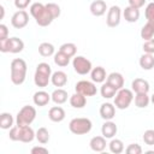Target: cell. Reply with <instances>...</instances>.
<instances>
[{
  "label": "cell",
  "instance_id": "obj_1",
  "mask_svg": "<svg viewBox=\"0 0 154 154\" xmlns=\"http://www.w3.org/2000/svg\"><path fill=\"white\" fill-rule=\"evenodd\" d=\"M30 13L40 26H48L54 19L53 16L47 10L46 5L41 2H34L30 6Z\"/></svg>",
  "mask_w": 154,
  "mask_h": 154
},
{
  "label": "cell",
  "instance_id": "obj_2",
  "mask_svg": "<svg viewBox=\"0 0 154 154\" xmlns=\"http://www.w3.org/2000/svg\"><path fill=\"white\" fill-rule=\"evenodd\" d=\"M8 136H10V140L12 141H20L24 143H29L36 137V134L29 125H24V126L16 125L10 129Z\"/></svg>",
  "mask_w": 154,
  "mask_h": 154
},
{
  "label": "cell",
  "instance_id": "obj_3",
  "mask_svg": "<svg viewBox=\"0 0 154 154\" xmlns=\"http://www.w3.org/2000/svg\"><path fill=\"white\" fill-rule=\"evenodd\" d=\"M26 76V63L20 59L16 58L11 61V81L16 85H20L25 81Z\"/></svg>",
  "mask_w": 154,
  "mask_h": 154
},
{
  "label": "cell",
  "instance_id": "obj_4",
  "mask_svg": "<svg viewBox=\"0 0 154 154\" xmlns=\"http://www.w3.org/2000/svg\"><path fill=\"white\" fill-rule=\"evenodd\" d=\"M51 77H52V69H51L49 64L40 63L36 66V71H35V76H34L35 84L40 88H45L48 85Z\"/></svg>",
  "mask_w": 154,
  "mask_h": 154
},
{
  "label": "cell",
  "instance_id": "obj_5",
  "mask_svg": "<svg viewBox=\"0 0 154 154\" xmlns=\"http://www.w3.org/2000/svg\"><path fill=\"white\" fill-rule=\"evenodd\" d=\"M91 120L89 118H73L69 123V129L75 135H85L91 130Z\"/></svg>",
  "mask_w": 154,
  "mask_h": 154
},
{
  "label": "cell",
  "instance_id": "obj_6",
  "mask_svg": "<svg viewBox=\"0 0 154 154\" xmlns=\"http://www.w3.org/2000/svg\"><path fill=\"white\" fill-rule=\"evenodd\" d=\"M36 118V109L35 107L26 105L20 108V111L17 113L16 118V124L18 126H24V125H30Z\"/></svg>",
  "mask_w": 154,
  "mask_h": 154
},
{
  "label": "cell",
  "instance_id": "obj_7",
  "mask_svg": "<svg viewBox=\"0 0 154 154\" xmlns=\"http://www.w3.org/2000/svg\"><path fill=\"white\" fill-rule=\"evenodd\" d=\"M132 100H134L132 90L126 89V88H122L117 91V94L114 96V106L119 109H125L130 106Z\"/></svg>",
  "mask_w": 154,
  "mask_h": 154
},
{
  "label": "cell",
  "instance_id": "obj_8",
  "mask_svg": "<svg viewBox=\"0 0 154 154\" xmlns=\"http://www.w3.org/2000/svg\"><path fill=\"white\" fill-rule=\"evenodd\" d=\"M24 48V42L18 37H8L0 41V51L2 53H20Z\"/></svg>",
  "mask_w": 154,
  "mask_h": 154
},
{
  "label": "cell",
  "instance_id": "obj_9",
  "mask_svg": "<svg viewBox=\"0 0 154 154\" xmlns=\"http://www.w3.org/2000/svg\"><path fill=\"white\" fill-rule=\"evenodd\" d=\"M72 65H73V69L75 71L78 73V75H87L91 71V61L88 60L87 58L82 57V55H77L73 58L72 60Z\"/></svg>",
  "mask_w": 154,
  "mask_h": 154
},
{
  "label": "cell",
  "instance_id": "obj_10",
  "mask_svg": "<svg viewBox=\"0 0 154 154\" xmlns=\"http://www.w3.org/2000/svg\"><path fill=\"white\" fill-rule=\"evenodd\" d=\"M75 89H76V93H79L84 96H94L97 91L96 89V85L90 82V81H79L76 83L75 85Z\"/></svg>",
  "mask_w": 154,
  "mask_h": 154
},
{
  "label": "cell",
  "instance_id": "obj_11",
  "mask_svg": "<svg viewBox=\"0 0 154 154\" xmlns=\"http://www.w3.org/2000/svg\"><path fill=\"white\" fill-rule=\"evenodd\" d=\"M29 23V14L24 10H19L13 13L11 18V24L16 29H23Z\"/></svg>",
  "mask_w": 154,
  "mask_h": 154
},
{
  "label": "cell",
  "instance_id": "obj_12",
  "mask_svg": "<svg viewBox=\"0 0 154 154\" xmlns=\"http://www.w3.org/2000/svg\"><path fill=\"white\" fill-rule=\"evenodd\" d=\"M120 16H122V11L120 7L117 5H113L107 13V18H106V23L109 28H116L117 25H119L120 23Z\"/></svg>",
  "mask_w": 154,
  "mask_h": 154
},
{
  "label": "cell",
  "instance_id": "obj_13",
  "mask_svg": "<svg viewBox=\"0 0 154 154\" xmlns=\"http://www.w3.org/2000/svg\"><path fill=\"white\" fill-rule=\"evenodd\" d=\"M51 99H52V96H51L47 91H45V90H38V91H36V93L34 94V96H32L34 103H35L36 106H38V107L46 106V105L51 101Z\"/></svg>",
  "mask_w": 154,
  "mask_h": 154
},
{
  "label": "cell",
  "instance_id": "obj_14",
  "mask_svg": "<svg viewBox=\"0 0 154 154\" xmlns=\"http://www.w3.org/2000/svg\"><path fill=\"white\" fill-rule=\"evenodd\" d=\"M100 116L105 120H112L116 116V107L109 102L102 103L100 107Z\"/></svg>",
  "mask_w": 154,
  "mask_h": 154
},
{
  "label": "cell",
  "instance_id": "obj_15",
  "mask_svg": "<svg viewBox=\"0 0 154 154\" xmlns=\"http://www.w3.org/2000/svg\"><path fill=\"white\" fill-rule=\"evenodd\" d=\"M106 10H107V5L103 0H95L90 4V12L95 17H100V16L105 14Z\"/></svg>",
  "mask_w": 154,
  "mask_h": 154
},
{
  "label": "cell",
  "instance_id": "obj_16",
  "mask_svg": "<svg viewBox=\"0 0 154 154\" xmlns=\"http://www.w3.org/2000/svg\"><path fill=\"white\" fill-rule=\"evenodd\" d=\"M48 118L54 123H60L65 119V111L60 106H54L48 112Z\"/></svg>",
  "mask_w": 154,
  "mask_h": 154
},
{
  "label": "cell",
  "instance_id": "obj_17",
  "mask_svg": "<svg viewBox=\"0 0 154 154\" xmlns=\"http://www.w3.org/2000/svg\"><path fill=\"white\" fill-rule=\"evenodd\" d=\"M106 82L109 83L111 85H113L117 90H119V89H122L123 85H124V77H123V75L119 73V72H112V73H109V75L107 76V81H106Z\"/></svg>",
  "mask_w": 154,
  "mask_h": 154
},
{
  "label": "cell",
  "instance_id": "obj_18",
  "mask_svg": "<svg viewBox=\"0 0 154 154\" xmlns=\"http://www.w3.org/2000/svg\"><path fill=\"white\" fill-rule=\"evenodd\" d=\"M131 88H132V91H135L137 94V93H148L150 87H149V83L146 79L135 78L131 83Z\"/></svg>",
  "mask_w": 154,
  "mask_h": 154
},
{
  "label": "cell",
  "instance_id": "obj_19",
  "mask_svg": "<svg viewBox=\"0 0 154 154\" xmlns=\"http://www.w3.org/2000/svg\"><path fill=\"white\" fill-rule=\"evenodd\" d=\"M117 125H116V123H113V122H111V120H106L103 124H102V126H101V134H102V136L103 137H106V138H112L116 134H117Z\"/></svg>",
  "mask_w": 154,
  "mask_h": 154
},
{
  "label": "cell",
  "instance_id": "obj_20",
  "mask_svg": "<svg viewBox=\"0 0 154 154\" xmlns=\"http://www.w3.org/2000/svg\"><path fill=\"white\" fill-rule=\"evenodd\" d=\"M106 144H107L106 143V137H103V136H95L89 142V146H90L91 150L97 152V153L103 152L105 148H106Z\"/></svg>",
  "mask_w": 154,
  "mask_h": 154
},
{
  "label": "cell",
  "instance_id": "obj_21",
  "mask_svg": "<svg viewBox=\"0 0 154 154\" xmlns=\"http://www.w3.org/2000/svg\"><path fill=\"white\" fill-rule=\"evenodd\" d=\"M123 16H124V19L129 23H135L140 18V10L138 8H135L132 6H128L125 7V10L123 11Z\"/></svg>",
  "mask_w": 154,
  "mask_h": 154
},
{
  "label": "cell",
  "instance_id": "obj_22",
  "mask_svg": "<svg viewBox=\"0 0 154 154\" xmlns=\"http://www.w3.org/2000/svg\"><path fill=\"white\" fill-rule=\"evenodd\" d=\"M51 82L53 83L54 87L61 88L67 83V76H66V73L64 71H55V72L52 73Z\"/></svg>",
  "mask_w": 154,
  "mask_h": 154
},
{
  "label": "cell",
  "instance_id": "obj_23",
  "mask_svg": "<svg viewBox=\"0 0 154 154\" xmlns=\"http://www.w3.org/2000/svg\"><path fill=\"white\" fill-rule=\"evenodd\" d=\"M90 77H91V81L95 82V83H102L105 82L106 79V71L102 66H96L94 69H91L90 71Z\"/></svg>",
  "mask_w": 154,
  "mask_h": 154
},
{
  "label": "cell",
  "instance_id": "obj_24",
  "mask_svg": "<svg viewBox=\"0 0 154 154\" xmlns=\"http://www.w3.org/2000/svg\"><path fill=\"white\" fill-rule=\"evenodd\" d=\"M154 36V20H148L141 29V37L147 41Z\"/></svg>",
  "mask_w": 154,
  "mask_h": 154
},
{
  "label": "cell",
  "instance_id": "obj_25",
  "mask_svg": "<svg viewBox=\"0 0 154 154\" xmlns=\"http://www.w3.org/2000/svg\"><path fill=\"white\" fill-rule=\"evenodd\" d=\"M140 66L143 70H152L154 67V55L150 53H144L140 58Z\"/></svg>",
  "mask_w": 154,
  "mask_h": 154
},
{
  "label": "cell",
  "instance_id": "obj_26",
  "mask_svg": "<svg viewBox=\"0 0 154 154\" xmlns=\"http://www.w3.org/2000/svg\"><path fill=\"white\" fill-rule=\"evenodd\" d=\"M51 96H52L53 102L57 103V105H61V103H64V102L67 101V91L64 90V89H61V88L55 89V90L52 93Z\"/></svg>",
  "mask_w": 154,
  "mask_h": 154
},
{
  "label": "cell",
  "instance_id": "obj_27",
  "mask_svg": "<svg viewBox=\"0 0 154 154\" xmlns=\"http://www.w3.org/2000/svg\"><path fill=\"white\" fill-rule=\"evenodd\" d=\"M87 103V99L84 95L79 94V93H75L73 95H71L70 97V105L73 108H83Z\"/></svg>",
  "mask_w": 154,
  "mask_h": 154
},
{
  "label": "cell",
  "instance_id": "obj_28",
  "mask_svg": "<svg viewBox=\"0 0 154 154\" xmlns=\"http://www.w3.org/2000/svg\"><path fill=\"white\" fill-rule=\"evenodd\" d=\"M13 126V117L11 113L4 112L0 114V128L4 130L11 129Z\"/></svg>",
  "mask_w": 154,
  "mask_h": 154
},
{
  "label": "cell",
  "instance_id": "obj_29",
  "mask_svg": "<svg viewBox=\"0 0 154 154\" xmlns=\"http://www.w3.org/2000/svg\"><path fill=\"white\" fill-rule=\"evenodd\" d=\"M117 89L113 87V85H111L109 83H103L102 84V87H101V89H100V93H101V96L102 97H105V99H111V97H113V96H116V94H117Z\"/></svg>",
  "mask_w": 154,
  "mask_h": 154
},
{
  "label": "cell",
  "instance_id": "obj_30",
  "mask_svg": "<svg viewBox=\"0 0 154 154\" xmlns=\"http://www.w3.org/2000/svg\"><path fill=\"white\" fill-rule=\"evenodd\" d=\"M150 97L148 96V93H137L135 96V105L138 108H144L149 105Z\"/></svg>",
  "mask_w": 154,
  "mask_h": 154
},
{
  "label": "cell",
  "instance_id": "obj_31",
  "mask_svg": "<svg viewBox=\"0 0 154 154\" xmlns=\"http://www.w3.org/2000/svg\"><path fill=\"white\" fill-rule=\"evenodd\" d=\"M38 53L42 57H51L54 54V46L49 42H42L38 46Z\"/></svg>",
  "mask_w": 154,
  "mask_h": 154
},
{
  "label": "cell",
  "instance_id": "obj_32",
  "mask_svg": "<svg viewBox=\"0 0 154 154\" xmlns=\"http://www.w3.org/2000/svg\"><path fill=\"white\" fill-rule=\"evenodd\" d=\"M59 51H60V52H63V53H65V54H66V55H69L70 58H72V57H75V55H76L77 46H76L75 43L67 42V43L61 45V46H60V48H59Z\"/></svg>",
  "mask_w": 154,
  "mask_h": 154
},
{
  "label": "cell",
  "instance_id": "obj_33",
  "mask_svg": "<svg viewBox=\"0 0 154 154\" xmlns=\"http://www.w3.org/2000/svg\"><path fill=\"white\" fill-rule=\"evenodd\" d=\"M54 63H55L58 66H61V67L67 66L69 63H70V57L59 51L58 53L54 54Z\"/></svg>",
  "mask_w": 154,
  "mask_h": 154
},
{
  "label": "cell",
  "instance_id": "obj_34",
  "mask_svg": "<svg viewBox=\"0 0 154 154\" xmlns=\"http://www.w3.org/2000/svg\"><path fill=\"white\" fill-rule=\"evenodd\" d=\"M108 147H109V150L112 153H114V154H120L124 150V143L120 140H118V138H113L109 142Z\"/></svg>",
  "mask_w": 154,
  "mask_h": 154
},
{
  "label": "cell",
  "instance_id": "obj_35",
  "mask_svg": "<svg viewBox=\"0 0 154 154\" xmlns=\"http://www.w3.org/2000/svg\"><path fill=\"white\" fill-rule=\"evenodd\" d=\"M36 140L41 143V144H46L49 141V132L46 128H40L36 131Z\"/></svg>",
  "mask_w": 154,
  "mask_h": 154
},
{
  "label": "cell",
  "instance_id": "obj_36",
  "mask_svg": "<svg viewBox=\"0 0 154 154\" xmlns=\"http://www.w3.org/2000/svg\"><path fill=\"white\" fill-rule=\"evenodd\" d=\"M46 7H47V10L49 11V13L53 16L54 19L60 16V7H59V5H57V4H54V2H49V4L46 5Z\"/></svg>",
  "mask_w": 154,
  "mask_h": 154
},
{
  "label": "cell",
  "instance_id": "obj_37",
  "mask_svg": "<svg viewBox=\"0 0 154 154\" xmlns=\"http://www.w3.org/2000/svg\"><path fill=\"white\" fill-rule=\"evenodd\" d=\"M143 142L147 146H154V130H146L143 134Z\"/></svg>",
  "mask_w": 154,
  "mask_h": 154
},
{
  "label": "cell",
  "instance_id": "obj_38",
  "mask_svg": "<svg viewBox=\"0 0 154 154\" xmlns=\"http://www.w3.org/2000/svg\"><path fill=\"white\" fill-rule=\"evenodd\" d=\"M125 152H126L128 154H141V153H142V148H141V146L137 144V143H131V144H129V146L126 147Z\"/></svg>",
  "mask_w": 154,
  "mask_h": 154
},
{
  "label": "cell",
  "instance_id": "obj_39",
  "mask_svg": "<svg viewBox=\"0 0 154 154\" xmlns=\"http://www.w3.org/2000/svg\"><path fill=\"white\" fill-rule=\"evenodd\" d=\"M144 16L147 18V20H154V2H149L146 7L144 11Z\"/></svg>",
  "mask_w": 154,
  "mask_h": 154
},
{
  "label": "cell",
  "instance_id": "obj_40",
  "mask_svg": "<svg viewBox=\"0 0 154 154\" xmlns=\"http://www.w3.org/2000/svg\"><path fill=\"white\" fill-rule=\"evenodd\" d=\"M143 51H144V53L154 54V38L147 40V41L143 43Z\"/></svg>",
  "mask_w": 154,
  "mask_h": 154
},
{
  "label": "cell",
  "instance_id": "obj_41",
  "mask_svg": "<svg viewBox=\"0 0 154 154\" xmlns=\"http://www.w3.org/2000/svg\"><path fill=\"white\" fill-rule=\"evenodd\" d=\"M31 0H14V6L18 10H25L30 5Z\"/></svg>",
  "mask_w": 154,
  "mask_h": 154
},
{
  "label": "cell",
  "instance_id": "obj_42",
  "mask_svg": "<svg viewBox=\"0 0 154 154\" xmlns=\"http://www.w3.org/2000/svg\"><path fill=\"white\" fill-rule=\"evenodd\" d=\"M7 35H8V29H7V26H6L5 24H0V41L8 38Z\"/></svg>",
  "mask_w": 154,
  "mask_h": 154
},
{
  "label": "cell",
  "instance_id": "obj_43",
  "mask_svg": "<svg viewBox=\"0 0 154 154\" xmlns=\"http://www.w3.org/2000/svg\"><path fill=\"white\" fill-rule=\"evenodd\" d=\"M128 1H129V6H132L135 8H141L146 4V0H128Z\"/></svg>",
  "mask_w": 154,
  "mask_h": 154
},
{
  "label": "cell",
  "instance_id": "obj_44",
  "mask_svg": "<svg viewBox=\"0 0 154 154\" xmlns=\"http://www.w3.org/2000/svg\"><path fill=\"white\" fill-rule=\"evenodd\" d=\"M31 153H32V154H48L49 152H48L47 148L37 146V147H34V148L31 149Z\"/></svg>",
  "mask_w": 154,
  "mask_h": 154
},
{
  "label": "cell",
  "instance_id": "obj_45",
  "mask_svg": "<svg viewBox=\"0 0 154 154\" xmlns=\"http://www.w3.org/2000/svg\"><path fill=\"white\" fill-rule=\"evenodd\" d=\"M0 11H1V16H0V18L2 19V18H4V14H5V8H4V6H0Z\"/></svg>",
  "mask_w": 154,
  "mask_h": 154
},
{
  "label": "cell",
  "instance_id": "obj_46",
  "mask_svg": "<svg viewBox=\"0 0 154 154\" xmlns=\"http://www.w3.org/2000/svg\"><path fill=\"white\" fill-rule=\"evenodd\" d=\"M150 101H152V102H153V103H154V94H153V95H152V97H150Z\"/></svg>",
  "mask_w": 154,
  "mask_h": 154
}]
</instances>
